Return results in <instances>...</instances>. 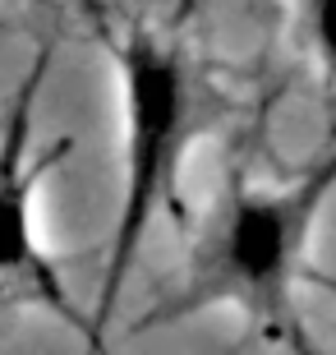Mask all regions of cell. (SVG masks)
Instances as JSON below:
<instances>
[{
    "mask_svg": "<svg viewBox=\"0 0 336 355\" xmlns=\"http://www.w3.org/2000/svg\"><path fill=\"white\" fill-rule=\"evenodd\" d=\"M336 198V148L295 180L235 175L198 226L184 282L148 323L235 309L254 328L299 342V282L313 231Z\"/></svg>",
    "mask_w": 336,
    "mask_h": 355,
    "instance_id": "obj_1",
    "label": "cell"
},
{
    "mask_svg": "<svg viewBox=\"0 0 336 355\" xmlns=\"http://www.w3.org/2000/svg\"><path fill=\"white\" fill-rule=\"evenodd\" d=\"M120 92V198L102 254V282L92 295L83 355L106 351V328L130 291L148 231L175 203L184 162L198 139V74L184 42L143 24L102 33Z\"/></svg>",
    "mask_w": 336,
    "mask_h": 355,
    "instance_id": "obj_2",
    "label": "cell"
},
{
    "mask_svg": "<svg viewBox=\"0 0 336 355\" xmlns=\"http://www.w3.org/2000/svg\"><path fill=\"white\" fill-rule=\"evenodd\" d=\"M42 74H46V51L24 74V83L14 88L5 125H0V291H14V295H24L33 304H46L51 314L69 318L78 332H88L69 309L65 282L55 272L51 254L42 245V226H37L42 180L65 153V144L37 148L33 111H37Z\"/></svg>",
    "mask_w": 336,
    "mask_h": 355,
    "instance_id": "obj_3",
    "label": "cell"
},
{
    "mask_svg": "<svg viewBox=\"0 0 336 355\" xmlns=\"http://www.w3.org/2000/svg\"><path fill=\"white\" fill-rule=\"evenodd\" d=\"M299 33L313 69L336 83V0H299Z\"/></svg>",
    "mask_w": 336,
    "mask_h": 355,
    "instance_id": "obj_4",
    "label": "cell"
},
{
    "mask_svg": "<svg viewBox=\"0 0 336 355\" xmlns=\"http://www.w3.org/2000/svg\"><path fill=\"white\" fill-rule=\"evenodd\" d=\"M194 5H198V0H175V10H180V19H189V14H194Z\"/></svg>",
    "mask_w": 336,
    "mask_h": 355,
    "instance_id": "obj_5",
    "label": "cell"
}]
</instances>
